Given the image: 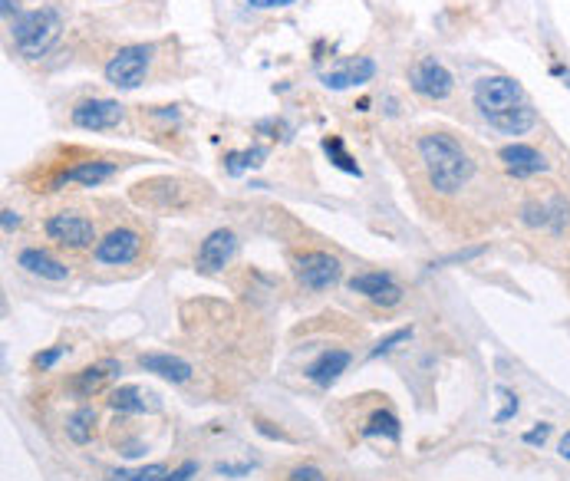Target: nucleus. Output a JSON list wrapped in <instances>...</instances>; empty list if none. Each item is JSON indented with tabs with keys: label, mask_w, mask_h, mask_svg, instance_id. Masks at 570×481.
Masks as SVG:
<instances>
[{
	"label": "nucleus",
	"mask_w": 570,
	"mask_h": 481,
	"mask_svg": "<svg viewBox=\"0 0 570 481\" xmlns=\"http://www.w3.org/2000/svg\"><path fill=\"white\" fill-rule=\"evenodd\" d=\"M73 126L87 132H103V129H116L122 122V106L116 99H83L73 110Z\"/></svg>",
	"instance_id": "9"
},
{
	"label": "nucleus",
	"mask_w": 570,
	"mask_h": 481,
	"mask_svg": "<svg viewBox=\"0 0 570 481\" xmlns=\"http://www.w3.org/2000/svg\"><path fill=\"white\" fill-rule=\"evenodd\" d=\"M264 159H268V149H260V145H254L248 152H231L227 155V172H231V175H241L244 168H258Z\"/></svg>",
	"instance_id": "23"
},
{
	"label": "nucleus",
	"mask_w": 570,
	"mask_h": 481,
	"mask_svg": "<svg viewBox=\"0 0 570 481\" xmlns=\"http://www.w3.org/2000/svg\"><path fill=\"white\" fill-rule=\"evenodd\" d=\"M109 405L116 409V412H145V399H142V393L136 389V386H119V389H112V395H109Z\"/></svg>",
	"instance_id": "22"
},
{
	"label": "nucleus",
	"mask_w": 570,
	"mask_h": 481,
	"mask_svg": "<svg viewBox=\"0 0 570 481\" xmlns=\"http://www.w3.org/2000/svg\"><path fill=\"white\" fill-rule=\"evenodd\" d=\"M560 455H564V459H570V432L560 438Z\"/></svg>",
	"instance_id": "35"
},
{
	"label": "nucleus",
	"mask_w": 570,
	"mask_h": 481,
	"mask_svg": "<svg viewBox=\"0 0 570 481\" xmlns=\"http://www.w3.org/2000/svg\"><path fill=\"white\" fill-rule=\"evenodd\" d=\"M142 251V238L132 228H112L106 238L96 240L93 248V257L96 264H112V267H122V264H132Z\"/></svg>",
	"instance_id": "7"
},
{
	"label": "nucleus",
	"mask_w": 570,
	"mask_h": 481,
	"mask_svg": "<svg viewBox=\"0 0 570 481\" xmlns=\"http://www.w3.org/2000/svg\"><path fill=\"white\" fill-rule=\"evenodd\" d=\"M287 481H326V475H323L320 469H313V465H301V469L291 471Z\"/></svg>",
	"instance_id": "29"
},
{
	"label": "nucleus",
	"mask_w": 570,
	"mask_h": 481,
	"mask_svg": "<svg viewBox=\"0 0 570 481\" xmlns=\"http://www.w3.org/2000/svg\"><path fill=\"white\" fill-rule=\"evenodd\" d=\"M237 251V234L227 228H218L211 231L205 240H202V248H198V267L208 273H218L225 267Z\"/></svg>",
	"instance_id": "10"
},
{
	"label": "nucleus",
	"mask_w": 570,
	"mask_h": 481,
	"mask_svg": "<svg viewBox=\"0 0 570 481\" xmlns=\"http://www.w3.org/2000/svg\"><path fill=\"white\" fill-rule=\"evenodd\" d=\"M139 366L145 372H155L161 379H169V383H188L192 379V366L172 353H142L139 356Z\"/></svg>",
	"instance_id": "15"
},
{
	"label": "nucleus",
	"mask_w": 570,
	"mask_h": 481,
	"mask_svg": "<svg viewBox=\"0 0 570 481\" xmlns=\"http://www.w3.org/2000/svg\"><path fill=\"white\" fill-rule=\"evenodd\" d=\"M17 228H21V215L11 208H4V231L11 234V231H17Z\"/></svg>",
	"instance_id": "32"
},
{
	"label": "nucleus",
	"mask_w": 570,
	"mask_h": 481,
	"mask_svg": "<svg viewBox=\"0 0 570 481\" xmlns=\"http://www.w3.org/2000/svg\"><path fill=\"white\" fill-rule=\"evenodd\" d=\"M248 4H254V7H287L293 0H248Z\"/></svg>",
	"instance_id": "34"
},
{
	"label": "nucleus",
	"mask_w": 570,
	"mask_h": 481,
	"mask_svg": "<svg viewBox=\"0 0 570 481\" xmlns=\"http://www.w3.org/2000/svg\"><path fill=\"white\" fill-rule=\"evenodd\" d=\"M409 83H412V93H419L422 99H432V102L445 99L455 86L452 73H449L439 60H419V63L409 69Z\"/></svg>",
	"instance_id": "8"
},
{
	"label": "nucleus",
	"mask_w": 570,
	"mask_h": 481,
	"mask_svg": "<svg viewBox=\"0 0 570 481\" xmlns=\"http://www.w3.org/2000/svg\"><path fill=\"white\" fill-rule=\"evenodd\" d=\"M109 376H119V363L106 360V363H99V366H87V370H79L73 376L70 389H73L76 395L89 399L93 393H99V389H103V383H106Z\"/></svg>",
	"instance_id": "18"
},
{
	"label": "nucleus",
	"mask_w": 570,
	"mask_h": 481,
	"mask_svg": "<svg viewBox=\"0 0 570 481\" xmlns=\"http://www.w3.org/2000/svg\"><path fill=\"white\" fill-rule=\"evenodd\" d=\"M323 149H326V155L334 159V165L336 168H343V172H350V175H359V165L346 155V149H343V143H340V135H326L323 139Z\"/></svg>",
	"instance_id": "24"
},
{
	"label": "nucleus",
	"mask_w": 570,
	"mask_h": 481,
	"mask_svg": "<svg viewBox=\"0 0 570 481\" xmlns=\"http://www.w3.org/2000/svg\"><path fill=\"white\" fill-rule=\"evenodd\" d=\"M472 99L484 119H492V116H501V112L521 106L525 102V89L511 77H482L475 83Z\"/></svg>",
	"instance_id": "3"
},
{
	"label": "nucleus",
	"mask_w": 570,
	"mask_h": 481,
	"mask_svg": "<svg viewBox=\"0 0 570 481\" xmlns=\"http://www.w3.org/2000/svg\"><path fill=\"white\" fill-rule=\"evenodd\" d=\"M46 238L66 248V251H87L96 240V228L93 221L83 218V215H73V211H56L46 218Z\"/></svg>",
	"instance_id": "6"
},
{
	"label": "nucleus",
	"mask_w": 570,
	"mask_h": 481,
	"mask_svg": "<svg viewBox=\"0 0 570 481\" xmlns=\"http://www.w3.org/2000/svg\"><path fill=\"white\" fill-rule=\"evenodd\" d=\"M498 395L505 399V409H501V412H498V416H495V422H498V426H501V422H508V419H515V412H517V395L511 393V389H505V386L498 389Z\"/></svg>",
	"instance_id": "28"
},
{
	"label": "nucleus",
	"mask_w": 570,
	"mask_h": 481,
	"mask_svg": "<svg viewBox=\"0 0 570 481\" xmlns=\"http://www.w3.org/2000/svg\"><path fill=\"white\" fill-rule=\"evenodd\" d=\"M412 339V327H402V330H396V333H389L386 339H379L376 346L369 350V356L376 360V356H386V353H392V350H399L402 343H409Z\"/></svg>",
	"instance_id": "26"
},
{
	"label": "nucleus",
	"mask_w": 570,
	"mask_h": 481,
	"mask_svg": "<svg viewBox=\"0 0 570 481\" xmlns=\"http://www.w3.org/2000/svg\"><path fill=\"white\" fill-rule=\"evenodd\" d=\"M501 165H505L508 172L515 178H531V175H541V172H548V159L534 149V145H505L501 152H498Z\"/></svg>",
	"instance_id": "12"
},
{
	"label": "nucleus",
	"mask_w": 570,
	"mask_h": 481,
	"mask_svg": "<svg viewBox=\"0 0 570 481\" xmlns=\"http://www.w3.org/2000/svg\"><path fill=\"white\" fill-rule=\"evenodd\" d=\"M116 162H76L73 168H63L60 175L54 178V185H87V188H96L99 182H106V178L116 175Z\"/></svg>",
	"instance_id": "13"
},
{
	"label": "nucleus",
	"mask_w": 570,
	"mask_h": 481,
	"mask_svg": "<svg viewBox=\"0 0 570 481\" xmlns=\"http://www.w3.org/2000/svg\"><path fill=\"white\" fill-rule=\"evenodd\" d=\"M419 159L425 165L429 185L439 195H455L458 188L468 185V178L475 175L472 155L455 143L445 132H425L419 139Z\"/></svg>",
	"instance_id": "1"
},
{
	"label": "nucleus",
	"mask_w": 570,
	"mask_h": 481,
	"mask_svg": "<svg viewBox=\"0 0 570 481\" xmlns=\"http://www.w3.org/2000/svg\"><path fill=\"white\" fill-rule=\"evenodd\" d=\"M350 290L353 294H363L369 297L376 306H399L402 304V287L389 277V273H359V277H353L350 281Z\"/></svg>",
	"instance_id": "11"
},
{
	"label": "nucleus",
	"mask_w": 570,
	"mask_h": 481,
	"mask_svg": "<svg viewBox=\"0 0 570 481\" xmlns=\"http://www.w3.org/2000/svg\"><path fill=\"white\" fill-rule=\"evenodd\" d=\"M149 63H152V46L145 44L122 46L106 63V79L116 89H136L142 79H145V73H149Z\"/></svg>",
	"instance_id": "4"
},
{
	"label": "nucleus",
	"mask_w": 570,
	"mask_h": 481,
	"mask_svg": "<svg viewBox=\"0 0 570 481\" xmlns=\"http://www.w3.org/2000/svg\"><path fill=\"white\" fill-rule=\"evenodd\" d=\"M488 122H492L498 132H505V135H525L527 129H534V126H538V112H534V106L521 102V106L501 112V116H492Z\"/></svg>",
	"instance_id": "19"
},
{
	"label": "nucleus",
	"mask_w": 570,
	"mask_h": 481,
	"mask_svg": "<svg viewBox=\"0 0 570 481\" xmlns=\"http://www.w3.org/2000/svg\"><path fill=\"white\" fill-rule=\"evenodd\" d=\"M165 465H145L139 471H109V481H165Z\"/></svg>",
	"instance_id": "25"
},
{
	"label": "nucleus",
	"mask_w": 570,
	"mask_h": 481,
	"mask_svg": "<svg viewBox=\"0 0 570 481\" xmlns=\"http://www.w3.org/2000/svg\"><path fill=\"white\" fill-rule=\"evenodd\" d=\"M251 465H218V475H248Z\"/></svg>",
	"instance_id": "33"
},
{
	"label": "nucleus",
	"mask_w": 570,
	"mask_h": 481,
	"mask_svg": "<svg viewBox=\"0 0 570 481\" xmlns=\"http://www.w3.org/2000/svg\"><path fill=\"white\" fill-rule=\"evenodd\" d=\"M340 273H343L340 261L326 251H303L293 257V277L307 290H330L340 281Z\"/></svg>",
	"instance_id": "5"
},
{
	"label": "nucleus",
	"mask_w": 570,
	"mask_h": 481,
	"mask_svg": "<svg viewBox=\"0 0 570 481\" xmlns=\"http://www.w3.org/2000/svg\"><path fill=\"white\" fill-rule=\"evenodd\" d=\"M0 11H4V17H11V13L17 11V4H13V0H4V4H0Z\"/></svg>",
	"instance_id": "36"
},
{
	"label": "nucleus",
	"mask_w": 570,
	"mask_h": 481,
	"mask_svg": "<svg viewBox=\"0 0 570 481\" xmlns=\"http://www.w3.org/2000/svg\"><path fill=\"white\" fill-rule=\"evenodd\" d=\"M63 353H66V346H50V350H44V353H37V356H33V366H37V370H44V372L54 370Z\"/></svg>",
	"instance_id": "27"
},
{
	"label": "nucleus",
	"mask_w": 570,
	"mask_h": 481,
	"mask_svg": "<svg viewBox=\"0 0 570 481\" xmlns=\"http://www.w3.org/2000/svg\"><path fill=\"white\" fill-rule=\"evenodd\" d=\"M93 432H96V409L93 405H79L73 416L66 419V436L76 445H87V442H93Z\"/></svg>",
	"instance_id": "20"
},
{
	"label": "nucleus",
	"mask_w": 570,
	"mask_h": 481,
	"mask_svg": "<svg viewBox=\"0 0 570 481\" xmlns=\"http://www.w3.org/2000/svg\"><path fill=\"white\" fill-rule=\"evenodd\" d=\"M564 83H567V89H570V73H567V77H564Z\"/></svg>",
	"instance_id": "37"
},
{
	"label": "nucleus",
	"mask_w": 570,
	"mask_h": 481,
	"mask_svg": "<svg viewBox=\"0 0 570 481\" xmlns=\"http://www.w3.org/2000/svg\"><path fill=\"white\" fill-rule=\"evenodd\" d=\"M17 264H21L23 271L33 273V277H44V281H54V284H60V281H66V267L56 257H50L46 251H40V248H23L21 254H17Z\"/></svg>",
	"instance_id": "16"
},
{
	"label": "nucleus",
	"mask_w": 570,
	"mask_h": 481,
	"mask_svg": "<svg viewBox=\"0 0 570 481\" xmlns=\"http://www.w3.org/2000/svg\"><path fill=\"white\" fill-rule=\"evenodd\" d=\"M363 436H386V438H392V442H399L402 428H399V419L392 416V412H386V409H376V412L369 416V422H366Z\"/></svg>",
	"instance_id": "21"
},
{
	"label": "nucleus",
	"mask_w": 570,
	"mask_h": 481,
	"mask_svg": "<svg viewBox=\"0 0 570 481\" xmlns=\"http://www.w3.org/2000/svg\"><path fill=\"white\" fill-rule=\"evenodd\" d=\"M548 436H550V426H548V422H541V426H534L531 432H525V442H527V445H544V442H548Z\"/></svg>",
	"instance_id": "30"
},
{
	"label": "nucleus",
	"mask_w": 570,
	"mask_h": 481,
	"mask_svg": "<svg viewBox=\"0 0 570 481\" xmlns=\"http://www.w3.org/2000/svg\"><path fill=\"white\" fill-rule=\"evenodd\" d=\"M194 471H198V465H194V461H182L178 469L169 471V475H165V481H192Z\"/></svg>",
	"instance_id": "31"
},
{
	"label": "nucleus",
	"mask_w": 570,
	"mask_h": 481,
	"mask_svg": "<svg viewBox=\"0 0 570 481\" xmlns=\"http://www.w3.org/2000/svg\"><path fill=\"white\" fill-rule=\"evenodd\" d=\"M346 366H350V353L346 350H323L317 360L307 366V379L317 386H334L340 376L346 372Z\"/></svg>",
	"instance_id": "14"
},
{
	"label": "nucleus",
	"mask_w": 570,
	"mask_h": 481,
	"mask_svg": "<svg viewBox=\"0 0 570 481\" xmlns=\"http://www.w3.org/2000/svg\"><path fill=\"white\" fill-rule=\"evenodd\" d=\"M60 30H63V20H60V13L54 7L27 11L13 20V46H17L21 56L37 60L60 40Z\"/></svg>",
	"instance_id": "2"
},
{
	"label": "nucleus",
	"mask_w": 570,
	"mask_h": 481,
	"mask_svg": "<svg viewBox=\"0 0 570 481\" xmlns=\"http://www.w3.org/2000/svg\"><path fill=\"white\" fill-rule=\"evenodd\" d=\"M376 73V63L369 60V56H359L356 63H346L343 69H334V73H326L323 83L330 89H346V86H359V83H369Z\"/></svg>",
	"instance_id": "17"
}]
</instances>
